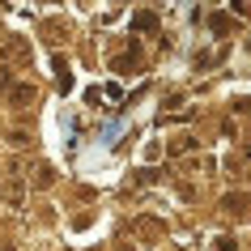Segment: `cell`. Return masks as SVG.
<instances>
[{"mask_svg": "<svg viewBox=\"0 0 251 251\" xmlns=\"http://www.w3.org/2000/svg\"><path fill=\"white\" fill-rule=\"evenodd\" d=\"M132 30H158V17H153V13H136L132 17Z\"/></svg>", "mask_w": 251, "mask_h": 251, "instance_id": "1", "label": "cell"}, {"mask_svg": "<svg viewBox=\"0 0 251 251\" xmlns=\"http://www.w3.org/2000/svg\"><path fill=\"white\" fill-rule=\"evenodd\" d=\"M209 26L217 30V34H226V30H230V17H226V13H213V17H209Z\"/></svg>", "mask_w": 251, "mask_h": 251, "instance_id": "2", "label": "cell"}, {"mask_svg": "<svg viewBox=\"0 0 251 251\" xmlns=\"http://www.w3.org/2000/svg\"><path fill=\"white\" fill-rule=\"evenodd\" d=\"M13 98H17V102H30V98H34V90H30V85H13Z\"/></svg>", "mask_w": 251, "mask_h": 251, "instance_id": "3", "label": "cell"}, {"mask_svg": "<svg viewBox=\"0 0 251 251\" xmlns=\"http://www.w3.org/2000/svg\"><path fill=\"white\" fill-rule=\"evenodd\" d=\"M243 204H247V196H226V209H234V213H238Z\"/></svg>", "mask_w": 251, "mask_h": 251, "instance_id": "4", "label": "cell"}, {"mask_svg": "<svg viewBox=\"0 0 251 251\" xmlns=\"http://www.w3.org/2000/svg\"><path fill=\"white\" fill-rule=\"evenodd\" d=\"M217 251H234V238H217Z\"/></svg>", "mask_w": 251, "mask_h": 251, "instance_id": "5", "label": "cell"}, {"mask_svg": "<svg viewBox=\"0 0 251 251\" xmlns=\"http://www.w3.org/2000/svg\"><path fill=\"white\" fill-rule=\"evenodd\" d=\"M234 9L238 13H251V0H234Z\"/></svg>", "mask_w": 251, "mask_h": 251, "instance_id": "6", "label": "cell"}, {"mask_svg": "<svg viewBox=\"0 0 251 251\" xmlns=\"http://www.w3.org/2000/svg\"><path fill=\"white\" fill-rule=\"evenodd\" d=\"M0 90H9V73L4 68H0Z\"/></svg>", "mask_w": 251, "mask_h": 251, "instance_id": "7", "label": "cell"}]
</instances>
